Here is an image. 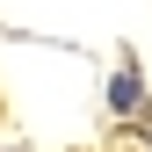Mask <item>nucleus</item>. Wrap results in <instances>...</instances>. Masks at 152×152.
Wrapping results in <instances>:
<instances>
[{
	"instance_id": "1",
	"label": "nucleus",
	"mask_w": 152,
	"mask_h": 152,
	"mask_svg": "<svg viewBox=\"0 0 152 152\" xmlns=\"http://www.w3.org/2000/svg\"><path fill=\"white\" fill-rule=\"evenodd\" d=\"M109 109H116V116H138V109H145V87H138V65H123L116 80H109Z\"/></svg>"
}]
</instances>
